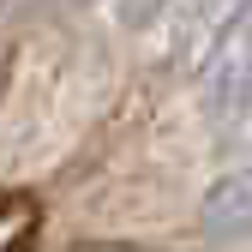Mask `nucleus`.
I'll return each instance as SVG.
<instances>
[{
  "instance_id": "obj_1",
  "label": "nucleus",
  "mask_w": 252,
  "mask_h": 252,
  "mask_svg": "<svg viewBox=\"0 0 252 252\" xmlns=\"http://www.w3.org/2000/svg\"><path fill=\"white\" fill-rule=\"evenodd\" d=\"M204 78V120L210 132H234V126L252 114V6L240 12V24L216 42Z\"/></svg>"
},
{
  "instance_id": "obj_2",
  "label": "nucleus",
  "mask_w": 252,
  "mask_h": 252,
  "mask_svg": "<svg viewBox=\"0 0 252 252\" xmlns=\"http://www.w3.org/2000/svg\"><path fill=\"white\" fill-rule=\"evenodd\" d=\"M252 6V0H174V54L186 72H204L216 42L228 36V30L240 24V12Z\"/></svg>"
},
{
  "instance_id": "obj_3",
  "label": "nucleus",
  "mask_w": 252,
  "mask_h": 252,
  "mask_svg": "<svg viewBox=\"0 0 252 252\" xmlns=\"http://www.w3.org/2000/svg\"><path fill=\"white\" fill-rule=\"evenodd\" d=\"M198 228H204L210 240H246V234H252V162L228 168V174L198 198Z\"/></svg>"
},
{
  "instance_id": "obj_4",
  "label": "nucleus",
  "mask_w": 252,
  "mask_h": 252,
  "mask_svg": "<svg viewBox=\"0 0 252 252\" xmlns=\"http://www.w3.org/2000/svg\"><path fill=\"white\" fill-rule=\"evenodd\" d=\"M168 6L174 0H120L114 18H120V30H150L156 18H168Z\"/></svg>"
}]
</instances>
